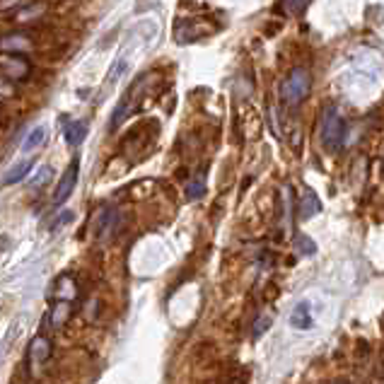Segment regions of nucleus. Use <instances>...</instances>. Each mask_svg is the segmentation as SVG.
<instances>
[{
  "mask_svg": "<svg viewBox=\"0 0 384 384\" xmlns=\"http://www.w3.org/2000/svg\"><path fill=\"white\" fill-rule=\"evenodd\" d=\"M344 135H346V124H344V114L339 112V107H326L322 114V128H319V138L322 145L329 152H336L344 145Z\"/></svg>",
  "mask_w": 384,
  "mask_h": 384,
  "instance_id": "f257e3e1",
  "label": "nucleus"
},
{
  "mask_svg": "<svg viewBox=\"0 0 384 384\" xmlns=\"http://www.w3.org/2000/svg\"><path fill=\"white\" fill-rule=\"evenodd\" d=\"M309 89H312V73L307 68H295V71H290L286 85H283V99L290 107H295V104L307 99Z\"/></svg>",
  "mask_w": 384,
  "mask_h": 384,
  "instance_id": "f03ea898",
  "label": "nucleus"
},
{
  "mask_svg": "<svg viewBox=\"0 0 384 384\" xmlns=\"http://www.w3.org/2000/svg\"><path fill=\"white\" fill-rule=\"evenodd\" d=\"M77 172H80V160L75 157V160L68 165V170L63 172V177L59 179V184H56L54 206H63V203H66L68 198L73 196V191H75V184H77Z\"/></svg>",
  "mask_w": 384,
  "mask_h": 384,
  "instance_id": "7ed1b4c3",
  "label": "nucleus"
},
{
  "mask_svg": "<svg viewBox=\"0 0 384 384\" xmlns=\"http://www.w3.org/2000/svg\"><path fill=\"white\" fill-rule=\"evenodd\" d=\"M31 73V63L20 54H3V77L5 80H24Z\"/></svg>",
  "mask_w": 384,
  "mask_h": 384,
  "instance_id": "20e7f679",
  "label": "nucleus"
},
{
  "mask_svg": "<svg viewBox=\"0 0 384 384\" xmlns=\"http://www.w3.org/2000/svg\"><path fill=\"white\" fill-rule=\"evenodd\" d=\"M49 357H51V341L46 339V336H34L27 348V362L31 367H39L44 365Z\"/></svg>",
  "mask_w": 384,
  "mask_h": 384,
  "instance_id": "39448f33",
  "label": "nucleus"
},
{
  "mask_svg": "<svg viewBox=\"0 0 384 384\" xmlns=\"http://www.w3.org/2000/svg\"><path fill=\"white\" fill-rule=\"evenodd\" d=\"M63 133H66L68 145H80L87 135V124L85 121H77V119H63Z\"/></svg>",
  "mask_w": 384,
  "mask_h": 384,
  "instance_id": "423d86ee",
  "label": "nucleus"
},
{
  "mask_svg": "<svg viewBox=\"0 0 384 384\" xmlns=\"http://www.w3.org/2000/svg\"><path fill=\"white\" fill-rule=\"evenodd\" d=\"M319 210H322V201H319L317 198V193L314 191H304V196L300 198V206H297V215L302 220H312L314 215L319 213Z\"/></svg>",
  "mask_w": 384,
  "mask_h": 384,
  "instance_id": "0eeeda50",
  "label": "nucleus"
},
{
  "mask_svg": "<svg viewBox=\"0 0 384 384\" xmlns=\"http://www.w3.org/2000/svg\"><path fill=\"white\" fill-rule=\"evenodd\" d=\"M29 170H34V162H31V160L17 162V165H15V167H10V170H8V175L3 177V184H5V186H13V184L22 182V179L29 175Z\"/></svg>",
  "mask_w": 384,
  "mask_h": 384,
  "instance_id": "6e6552de",
  "label": "nucleus"
},
{
  "mask_svg": "<svg viewBox=\"0 0 384 384\" xmlns=\"http://www.w3.org/2000/svg\"><path fill=\"white\" fill-rule=\"evenodd\" d=\"M290 324L295 329H309L314 322H312V309H309V302H300L290 314Z\"/></svg>",
  "mask_w": 384,
  "mask_h": 384,
  "instance_id": "1a4fd4ad",
  "label": "nucleus"
},
{
  "mask_svg": "<svg viewBox=\"0 0 384 384\" xmlns=\"http://www.w3.org/2000/svg\"><path fill=\"white\" fill-rule=\"evenodd\" d=\"M203 193H206V172H198V175L189 182L186 198L189 201H198V198H203Z\"/></svg>",
  "mask_w": 384,
  "mask_h": 384,
  "instance_id": "9d476101",
  "label": "nucleus"
},
{
  "mask_svg": "<svg viewBox=\"0 0 384 384\" xmlns=\"http://www.w3.org/2000/svg\"><path fill=\"white\" fill-rule=\"evenodd\" d=\"M46 140V128L44 126H36V128H31L27 133V138L22 140V150L29 152V150H36L39 145H44Z\"/></svg>",
  "mask_w": 384,
  "mask_h": 384,
  "instance_id": "9b49d317",
  "label": "nucleus"
},
{
  "mask_svg": "<svg viewBox=\"0 0 384 384\" xmlns=\"http://www.w3.org/2000/svg\"><path fill=\"white\" fill-rule=\"evenodd\" d=\"M71 312H73L71 302H56V307L51 309V324H54L56 329H59V326H63V324L68 322Z\"/></svg>",
  "mask_w": 384,
  "mask_h": 384,
  "instance_id": "f8f14e48",
  "label": "nucleus"
},
{
  "mask_svg": "<svg viewBox=\"0 0 384 384\" xmlns=\"http://www.w3.org/2000/svg\"><path fill=\"white\" fill-rule=\"evenodd\" d=\"M51 179H54V170H51L49 165H44V167H41L39 172H36L34 177L29 179V184H27V186L31 189V191H34V189H44L46 184L51 182Z\"/></svg>",
  "mask_w": 384,
  "mask_h": 384,
  "instance_id": "ddd939ff",
  "label": "nucleus"
},
{
  "mask_svg": "<svg viewBox=\"0 0 384 384\" xmlns=\"http://www.w3.org/2000/svg\"><path fill=\"white\" fill-rule=\"evenodd\" d=\"M109 228H112V210H109V208H99L97 218H94V223H92L94 235H102L104 230H109Z\"/></svg>",
  "mask_w": 384,
  "mask_h": 384,
  "instance_id": "4468645a",
  "label": "nucleus"
},
{
  "mask_svg": "<svg viewBox=\"0 0 384 384\" xmlns=\"http://www.w3.org/2000/svg\"><path fill=\"white\" fill-rule=\"evenodd\" d=\"M271 324H273V319L268 317V314H261V317L254 322V326H251V339H254V341L261 339V336H264L266 331L271 329Z\"/></svg>",
  "mask_w": 384,
  "mask_h": 384,
  "instance_id": "2eb2a0df",
  "label": "nucleus"
},
{
  "mask_svg": "<svg viewBox=\"0 0 384 384\" xmlns=\"http://www.w3.org/2000/svg\"><path fill=\"white\" fill-rule=\"evenodd\" d=\"M295 246L300 249V254H304V256H314L317 254V244H314L309 237H304V235H297L295 237Z\"/></svg>",
  "mask_w": 384,
  "mask_h": 384,
  "instance_id": "dca6fc26",
  "label": "nucleus"
},
{
  "mask_svg": "<svg viewBox=\"0 0 384 384\" xmlns=\"http://www.w3.org/2000/svg\"><path fill=\"white\" fill-rule=\"evenodd\" d=\"M71 220H73V213H71V210H63V213L59 215V220H54V230H61L63 225L71 223Z\"/></svg>",
  "mask_w": 384,
  "mask_h": 384,
  "instance_id": "f3484780",
  "label": "nucleus"
},
{
  "mask_svg": "<svg viewBox=\"0 0 384 384\" xmlns=\"http://www.w3.org/2000/svg\"><path fill=\"white\" fill-rule=\"evenodd\" d=\"M283 10H286V13H304V10H307V3H286Z\"/></svg>",
  "mask_w": 384,
  "mask_h": 384,
  "instance_id": "a211bd4d",
  "label": "nucleus"
},
{
  "mask_svg": "<svg viewBox=\"0 0 384 384\" xmlns=\"http://www.w3.org/2000/svg\"><path fill=\"white\" fill-rule=\"evenodd\" d=\"M339 384H344V382H339Z\"/></svg>",
  "mask_w": 384,
  "mask_h": 384,
  "instance_id": "6ab92c4d",
  "label": "nucleus"
}]
</instances>
